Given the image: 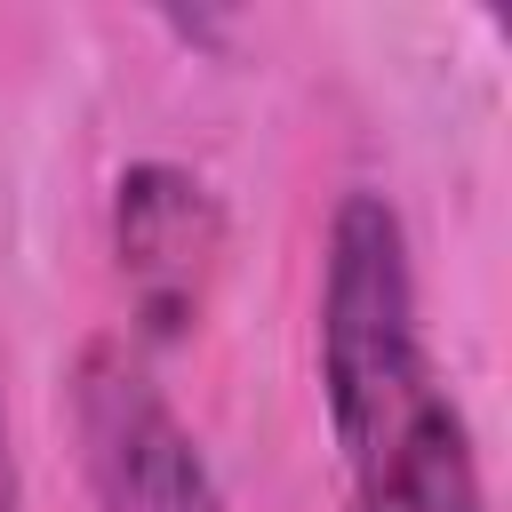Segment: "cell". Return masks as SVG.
Instances as JSON below:
<instances>
[{"label":"cell","mask_w":512,"mask_h":512,"mask_svg":"<svg viewBox=\"0 0 512 512\" xmlns=\"http://www.w3.org/2000/svg\"><path fill=\"white\" fill-rule=\"evenodd\" d=\"M320 408L344 512H488L472 424L432 360L408 224L352 184L320 240Z\"/></svg>","instance_id":"obj_1"},{"label":"cell","mask_w":512,"mask_h":512,"mask_svg":"<svg viewBox=\"0 0 512 512\" xmlns=\"http://www.w3.org/2000/svg\"><path fill=\"white\" fill-rule=\"evenodd\" d=\"M72 424H80V480L88 512H232L200 432L160 392L152 360L120 336L80 352L72 376Z\"/></svg>","instance_id":"obj_2"},{"label":"cell","mask_w":512,"mask_h":512,"mask_svg":"<svg viewBox=\"0 0 512 512\" xmlns=\"http://www.w3.org/2000/svg\"><path fill=\"white\" fill-rule=\"evenodd\" d=\"M112 264L144 344L200 328L224 272V200L184 160H136L112 184Z\"/></svg>","instance_id":"obj_3"}]
</instances>
